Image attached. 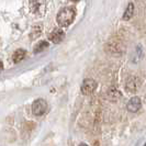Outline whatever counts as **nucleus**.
I'll return each mask as SVG.
<instances>
[{"label": "nucleus", "instance_id": "obj_1", "mask_svg": "<svg viewBox=\"0 0 146 146\" xmlns=\"http://www.w3.org/2000/svg\"><path fill=\"white\" fill-rule=\"evenodd\" d=\"M76 15V11L74 10L73 8H64L59 11V13L57 15L56 21L58 23L59 27L66 28L68 25H70L73 23L74 19Z\"/></svg>", "mask_w": 146, "mask_h": 146}, {"label": "nucleus", "instance_id": "obj_2", "mask_svg": "<svg viewBox=\"0 0 146 146\" xmlns=\"http://www.w3.org/2000/svg\"><path fill=\"white\" fill-rule=\"evenodd\" d=\"M47 110V103L44 99H37L32 104V112L34 115L41 117Z\"/></svg>", "mask_w": 146, "mask_h": 146}, {"label": "nucleus", "instance_id": "obj_3", "mask_svg": "<svg viewBox=\"0 0 146 146\" xmlns=\"http://www.w3.org/2000/svg\"><path fill=\"white\" fill-rule=\"evenodd\" d=\"M97 89V82L94 79H85L81 85V92L82 95H91Z\"/></svg>", "mask_w": 146, "mask_h": 146}, {"label": "nucleus", "instance_id": "obj_4", "mask_svg": "<svg viewBox=\"0 0 146 146\" xmlns=\"http://www.w3.org/2000/svg\"><path fill=\"white\" fill-rule=\"evenodd\" d=\"M31 10L34 12V13H37V15H44L45 12V2L43 0H31Z\"/></svg>", "mask_w": 146, "mask_h": 146}, {"label": "nucleus", "instance_id": "obj_5", "mask_svg": "<svg viewBox=\"0 0 146 146\" xmlns=\"http://www.w3.org/2000/svg\"><path fill=\"white\" fill-rule=\"evenodd\" d=\"M139 87V79L135 76H131L125 84V89L127 92H135Z\"/></svg>", "mask_w": 146, "mask_h": 146}, {"label": "nucleus", "instance_id": "obj_6", "mask_svg": "<svg viewBox=\"0 0 146 146\" xmlns=\"http://www.w3.org/2000/svg\"><path fill=\"white\" fill-rule=\"evenodd\" d=\"M65 37V33L62 29H55L51 34L48 35V38L50 41L53 42L54 44H58L60 43Z\"/></svg>", "mask_w": 146, "mask_h": 146}, {"label": "nucleus", "instance_id": "obj_7", "mask_svg": "<svg viewBox=\"0 0 146 146\" xmlns=\"http://www.w3.org/2000/svg\"><path fill=\"white\" fill-rule=\"evenodd\" d=\"M141 107H142V102H141V99L139 97H133L126 104L127 110L131 112H137L141 109Z\"/></svg>", "mask_w": 146, "mask_h": 146}, {"label": "nucleus", "instance_id": "obj_8", "mask_svg": "<svg viewBox=\"0 0 146 146\" xmlns=\"http://www.w3.org/2000/svg\"><path fill=\"white\" fill-rule=\"evenodd\" d=\"M108 97H109V99H111L112 101H117L119 98H121V92L115 89V88H110L109 91H108Z\"/></svg>", "mask_w": 146, "mask_h": 146}, {"label": "nucleus", "instance_id": "obj_9", "mask_svg": "<svg viewBox=\"0 0 146 146\" xmlns=\"http://www.w3.org/2000/svg\"><path fill=\"white\" fill-rule=\"evenodd\" d=\"M24 57H25V51H24V50H18V51L15 52L12 59H13L15 63H19V62H21Z\"/></svg>", "mask_w": 146, "mask_h": 146}, {"label": "nucleus", "instance_id": "obj_10", "mask_svg": "<svg viewBox=\"0 0 146 146\" xmlns=\"http://www.w3.org/2000/svg\"><path fill=\"white\" fill-rule=\"evenodd\" d=\"M133 12H134V6H133V3H130L123 15V20H130L133 15Z\"/></svg>", "mask_w": 146, "mask_h": 146}, {"label": "nucleus", "instance_id": "obj_11", "mask_svg": "<svg viewBox=\"0 0 146 146\" xmlns=\"http://www.w3.org/2000/svg\"><path fill=\"white\" fill-rule=\"evenodd\" d=\"M48 45L50 44L47 43L46 41H42V42L37 43L35 45V47H34V53H41V52H43L44 50H46L48 47Z\"/></svg>", "mask_w": 146, "mask_h": 146}, {"label": "nucleus", "instance_id": "obj_12", "mask_svg": "<svg viewBox=\"0 0 146 146\" xmlns=\"http://www.w3.org/2000/svg\"><path fill=\"white\" fill-rule=\"evenodd\" d=\"M142 56H143V51H142V47L139 45V46H136L135 52H134V58H133V62H134V63L139 62L141 58H142Z\"/></svg>", "mask_w": 146, "mask_h": 146}, {"label": "nucleus", "instance_id": "obj_13", "mask_svg": "<svg viewBox=\"0 0 146 146\" xmlns=\"http://www.w3.org/2000/svg\"><path fill=\"white\" fill-rule=\"evenodd\" d=\"M41 32H42V25H35L33 30H32V33H31V38L33 40V38H35L37 37L40 34H41Z\"/></svg>", "mask_w": 146, "mask_h": 146}, {"label": "nucleus", "instance_id": "obj_14", "mask_svg": "<svg viewBox=\"0 0 146 146\" xmlns=\"http://www.w3.org/2000/svg\"><path fill=\"white\" fill-rule=\"evenodd\" d=\"M2 67H3V65H2V62H1V60H0V69H1V68H2Z\"/></svg>", "mask_w": 146, "mask_h": 146}, {"label": "nucleus", "instance_id": "obj_15", "mask_svg": "<svg viewBox=\"0 0 146 146\" xmlns=\"http://www.w3.org/2000/svg\"><path fill=\"white\" fill-rule=\"evenodd\" d=\"M79 146H88L87 144H85V143H82V144H80Z\"/></svg>", "mask_w": 146, "mask_h": 146}, {"label": "nucleus", "instance_id": "obj_16", "mask_svg": "<svg viewBox=\"0 0 146 146\" xmlns=\"http://www.w3.org/2000/svg\"><path fill=\"white\" fill-rule=\"evenodd\" d=\"M72 1H78V0H72Z\"/></svg>", "mask_w": 146, "mask_h": 146}]
</instances>
